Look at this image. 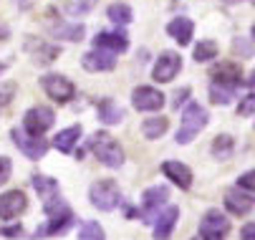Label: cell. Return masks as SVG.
Wrapping results in <instances>:
<instances>
[{
  "mask_svg": "<svg viewBox=\"0 0 255 240\" xmlns=\"http://www.w3.org/2000/svg\"><path fill=\"white\" fill-rule=\"evenodd\" d=\"M253 112H255V94H248L238 104V117H250Z\"/></svg>",
  "mask_w": 255,
  "mask_h": 240,
  "instance_id": "32",
  "label": "cell"
},
{
  "mask_svg": "<svg viewBox=\"0 0 255 240\" xmlns=\"http://www.w3.org/2000/svg\"><path fill=\"white\" fill-rule=\"evenodd\" d=\"M106 15H109V20L117 23V25H127V23H131V8H129L127 3H114V5H109Z\"/></svg>",
  "mask_w": 255,
  "mask_h": 240,
  "instance_id": "27",
  "label": "cell"
},
{
  "mask_svg": "<svg viewBox=\"0 0 255 240\" xmlns=\"http://www.w3.org/2000/svg\"><path fill=\"white\" fill-rule=\"evenodd\" d=\"M250 3H253V5H255V0H250Z\"/></svg>",
  "mask_w": 255,
  "mask_h": 240,
  "instance_id": "43",
  "label": "cell"
},
{
  "mask_svg": "<svg viewBox=\"0 0 255 240\" xmlns=\"http://www.w3.org/2000/svg\"><path fill=\"white\" fill-rule=\"evenodd\" d=\"M225 208L233 213V215H248L253 208H255V200L253 195H245L243 190L233 187L225 192Z\"/></svg>",
  "mask_w": 255,
  "mask_h": 240,
  "instance_id": "19",
  "label": "cell"
},
{
  "mask_svg": "<svg viewBox=\"0 0 255 240\" xmlns=\"http://www.w3.org/2000/svg\"><path fill=\"white\" fill-rule=\"evenodd\" d=\"M43 213L48 215V223H46V228H43V230H35V238L63 233V230L71 225V220H74V213H71V208H68V205H66L61 197H56V200L46 202V205H43Z\"/></svg>",
  "mask_w": 255,
  "mask_h": 240,
  "instance_id": "3",
  "label": "cell"
},
{
  "mask_svg": "<svg viewBox=\"0 0 255 240\" xmlns=\"http://www.w3.org/2000/svg\"><path fill=\"white\" fill-rule=\"evenodd\" d=\"M79 240H106V235H104V228L99 223L86 220L81 225V230H79Z\"/></svg>",
  "mask_w": 255,
  "mask_h": 240,
  "instance_id": "30",
  "label": "cell"
},
{
  "mask_svg": "<svg viewBox=\"0 0 255 240\" xmlns=\"http://www.w3.org/2000/svg\"><path fill=\"white\" fill-rule=\"evenodd\" d=\"M10 172H13V164L8 157H0V185H5L10 180Z\"/></svg>",
  "mask_w": 255,
  "mask_h": 240,
  "instance_id": "34",
  "label": "cell"
},
{
  "mask_svg": "<svg viewBox=\"0 0 255 240\" xmlns=\"http://www.w3.org/2000/svg\"><path fill=\"white\" fill-rule=\"evenodd\" d=\"M240 240H255V223L243 225V230H240Z\"/></svg>",
  "mask_w": 255,
  "mask_h": 240,
  "instance_id": "37",
  "label": "cell"
},
{
  "mask_svg": "<svg viewBox=\"0 0 255 240\" xmlns=\"http://www.w3.org/2000/svg\"><path fill=\"white\" fill-rule=\"evenodd\" d=\"M25 51L33 56L35 63H51V61H56L58 53H61L58 46L46 43V41H35V38H30V36H28V41H25Z\"/></svg>",
  "mask_w": 255,
  "mask_h": 240,
  "instance_id": "18",
  "label": "cell"
},
{
  "mask_svg": "<svg viewBox=\"0 0 255 240\" xmlns=\"http://www.w3.org/2000/svg\"><path fill=\"white\" fill-rule=\"evenodd\" d=\"M179 71H182V56L177 51H164V53H159V58L154 63L152 79L157 84H169Z\"/></svg>",
  "mask_w": 255,
  "mask_h": 240,
  "instance_id": "8",
  "label": "cell"
},
{
  "mask_svg": "<svg viewBox=\"0 0 255 240\" xmlns=\"http://www.w3.org/2000/svg\"><path fill=\"white\" fill-rule=\"evenodd\" d=\"M167 129H169L167 117H152V119H144V124H141V134L147 136V139H159Z\"/></svg>",
  "mask_w": 255,
  "mask_h": 240,
  "instance_id": "25",
  "label": "cell"
},
{
  "mask_svg": "<svg viewBox=\"0 0 255 240\" xmlns=\"http://www.w3.org/2000/svg\"><path fill=\"white\" fill-rule=\"evenodd\" d=\"M195 240H210V238H195Z\"/></svg>",
  "mask_w": 255,
  "mask_h": 240,
  "instance_id": "42",
  "label": "cell"
},
{
  "mask_svg": "<svg viewBox=\"0 0 255 240\" xmlns=\"http://www.w3.org/2000/svg\"><path fill=\"white\" fill-rule=\"evenodd\" d=\"M235 152V139L230 134H220V136H215V142H212V154L215 159H230Z\"/></svg>",
  "mask_w": 255,
  "mask_h": 240,
  "instance_id": "26",
  "label": "cell"
},
{
  "mask_svg": "<svg viewBox=\"0 0 255 240\" xmlns=\"http://www.w3.org/2000/svg\"><path fill=\"white\" fill-rule=\"evenodd\" d=\"M81 66L86 68V71H94V74H99V71H112V68L117 66V56H114V53H106V51L94 48V51L84 53Z\"/></svg>",
  "mask_w": 255,
  "mask_h": 240,
  "instance_id": "15",
  "label": "cell"
},
{
  "mask_svg": "<svg viewBox=\"0 0 255 240\" xmlns=\"http://www.w3.org/2000/svg\"><path fill=\"white\" fill-rule=\"evenodd\" d=\"M187 96H190V89H187V86H185V89H179V91H174V101H172V107H174V109H179V104H185Z\"/></svg>",
  "mask_w": 255,
  "mask_h": 240,
  "instance_id": "36",
  "label": "cell"
},
{
  "mask_svg": "<svg viewBox=\"0 0 255 240\" xmlns=\"http://www.w3.org/2000/svg\"><path fill=\"white\" fill-rule=\"evenodd\" d=\"M223 3H225V5H235V3H238V0H223Z\"/></svg>",
  "mask_w": 255,
  "mask_h": 240,
  "instance_id": "40",
  "label": "cell"
},
{
  "mask_svg": "<svg viewBox=\"0 0 255 240\" xmlns=\"http://www.w3.org/2000/svg\"><path fill=\"white\" fill-rule=\"evenodd\" d=\"M248 86H253V89H255V71L250 74V79H248Z\"/></svg>",
  "mask_w": 255,
  "mask_h": 240,
  "instance_id": "39",
  "label": "cell"
},
{
  "mask_svg": "<svg viewBox=\"0 0 255 240\" xmlns=\"http://www.w3.org/2000/svg\"><path fill=\"white\" fill-rule=\"evenodd\" d=\"M207 121H210L207 109L200 107V104H190L185 112H182V124L177 129V144H190L195 136L207 126Z\"/></svg>",
  "mask_w": 255,
  "mask_h": 240,
  "instance_id": "2",
  "label": "cell"
},
{
  "mask_svg": "<svg viewBox=\"0 0 255 240\" xmlns=\"http://www.w3.org/2000/svg\"><path fill=\"white\" fill-rule=\"evenodd\" d=\"M28 200L23 190H8L0 195V220H13L20 213H25Z\"/></svg>",
  "mask_w": 255,
  "mask_h": 240,
  "instance_id": "13",
  "label": "cell"
},
{
  "mask_svg": "<svg viewBox=\"0 0 255 240\" xmlns=\"http://www.w3.org/2000/svg\"><path fill=\"white\" fill-rule=\"evenodd\" d=\"M0 235L18 238V235H23V228H20V225H13V228H0Z\"/></svg>",
  "mask_w": 255,
  "mask_h": 240,
  "instance_id": "38",
  "label": "cell"
},
{
  "mask_svg": "<svg viewBox=\"0 0 255 240\" xmlns=\"http://www.w3.org/2000/svg\"><path fill=\"white\" fill-rule=\"evenodd\" d=\"M131 104L136 112H159L164 107V94L152 86H139L131 91Z\"/></svg>",
  "mask_w": 255,
  "mask_h": 240,
  "instance_id": "12",
  "label": "cell"
},
{
  "mask_svg": "<svg viewBox=\"0 0 255 240\" xmlns=\"http://www.w3.org/2000/svg\"><path fill=\"white\" fill-rule=\"evenodd\" d=\"M81 134H84L81 126L61 129V131L56 134V139H53V147H56L58 152H63V154H71V152H74V147H76V142L81 139Z\"/></svg>",
  "mask_w": 255,
  "mask_h": 240,
  "instance_id": "21",
  "label": "cell"
},
{
  "mask_svg": "<svg viewBox=\"0 0 255 240\" xmlns=\"http://www.w3.org/2000/svg\"><path fill=\"white\" fill-rule=\"evenodd\" d=\"M10 136H13L15 147H18L28 159H41V157L48 152V142L43 139V136H33V134H28L23 126H13Z\"/></svg>",
  "mask_w": 255,
  "mask_h": 240,
  "instance_id": "6",
  "label": "cell"
},
{
  "mask_svg": "<svg viewBox=\"0 0 255 240\" xmlns=\"http://www.w3.org/2000/svg\"><path fill=\"white\" fill-rule=\"evenodd\" d=\"M89 197H91L94 208H99V210H104V213H112L117 205L122 202V192H119V187H117L114 180H96V182L91 185Z\"/></svg>",
  "mask_w": 255,
  "mask_h": 240,
  "instance_id": "5",
  "label": "cell"
},
{
  "mask_svg": "<svg viewBox=\"0 0 255 240\" xmlns=\"http://www.w3.org/2000/svg\"><path fill=\"white\" fill-rule=\"evenodd\" d=\"M89 149L96 154V159L104 164V167H122L124 164V149L119 147V142L114 139L112 134H106V131H96L91 139H89Z\"/></svg>",
  "mask_w": 255,
  "mask_h": 240,
  "instance_id": "1",
  "label": "cell"
},
{
  "mask_svg": "<svg viewBox=\"0 0 255 240\" xmlns=\"http://www.w3.org/2000/svg\"><path fill=\"white\" fill-rule=\"evenodd\" d=\"M217 56V43L215 41H200L195 46V61L197 63H205V61H212Z\"/></svg>",
  "mask_w": 255,
  "mask_h": 240,
  "instance_id": "29",
  "label": "cell"
},
{
  "mask_svg": "<svg viewBox=\"0 0 255 240\" xmlns=\"http://www.w3.org/2000/svg\"><path fill=\"white\" fill-rule=\"evenodd\" d=\"M41 86L46 89V94L56 101V104H66V101H71V99H74V94H76V86L71 84L66 76H61V74L43 76L41 79Z\"/></svg>",
  "mask_w": 255,
  "mask_h": 240,
  "instance_id": "9",
  "label": "cell"
},
{
  "mask_svg": "<svg viewBox=\"0 0 255 240\" xmlns=\"http://www.w3.org/2000/svg\"><path fill=\"white\" fill-rule=\"evenodd\" d=\"M169 200V187L167 185H154L141 195V208H139V220L144 225H152L157 220V215L162 213V208Z\"/></svg>",
  "mask_w": 255,
  "mask_h": 240,
  "instance_id": "4",
  "label": "cell"
},
{
  "mask_svg": "<svg viewBox=\"0 0 255 240\" xmlns=\"http://www.w3.org/2000/svg\"><path fill=\"white\" fill-rule=\"evenodd\" d=\"M94 3H96V0H76V3H68L66 10L71 15H84V13H89L94 8Z\"/></svg>",
  "mask_w": 255,
  "mask_h": 240,
  "instance_id": "31",
  "label": "cell"
},
{
  "mask_svg": "<svg viewBox=\"0 0 255 240\" xmlns=\"http://www.w3.org/2000/svg\"><path fill=\"white\" fill-rule=\"evenodd\" d=\"M177 218H179V208H174V205H169V208H164L157 220L152 223L154 225V240H169L174 225H177Z\"/></svg>",
  "mask_w": 255,
  "mask_h": 240,
  "instance_id": "17",
  "label": "cell"
},
{
  "mask_svg": "<svg viewBox=\"0 0 255 240\" xmlns=\"http://www.w3.org/2000/svg\"><path fill=\"white\" fill-rule=\"evenodd\" d=\"M253 41H255V25H253Z\"/></svg>",
  "mask_w": 255,
  "mask_h": 240,
  "instance_id": "41",
  "label": "cell"
},
{
  "mask_svg": "<svg viewBox=\"0 0 255 240\" xmlns=\"http://www.w3.org/2000/svg\"><path fill=\"white\" fill-rule=\"evenodd\" d=\"M53 36L56 38H63V41H84V36H86V28L81 25V23H58V25H53Z\"/></svg>",
  "mask_w": 255,
  "mask_h": 240,
  "instance_id": "24",
  "label": "cell"
},
{
  "mask_svg": "<svg viewBox=\"0 0 255 240\" xmlns=\"http://www.w3.org/2000/svg\"><path fill=\"white\" fill-rule=\"evenodd\" d=\"M167 33L179 43V46H187L190 41H192V33H195V23L190 20V18H185V15H179V18H174L169 25H167Z\"/></svg>",
  "mask_w": 255,
  "mask_h": 240,
  "instance_id": "20",
  "label": "cell"
},
{
  "mask_svg": "<svg viewBox=\"0 0 255 240\" xmlns=\"http://www.w3.org/2000/svg\"><path fill=\"white\" fill-rule=\"evenodd\" d=\"M210 99H212V104H217V107H228L230 101L235 99V89L212 84V86H210Z\"/></svg>",
  "mask_w": 255,
  "mask_h": 240,
  "instance_id": "28",
  "label": "cell"
},
{
  "mask_svg": "<svg viewBox=\"0 0 255 240\" xmlns=\"http://www.w3.org/2000/svg\"><path fill=\"white\" fill-rule=\"evenodd\" d=\"M230 233V220L220 213V210H207L202 223H200V238H210V240H223Z\"/></svg>",
  "mask_w": 255,
  "mask_h": 240,
  "instance_id": "11",
  "label": "cell"
},
{
  "mask_svg": "<svg viewBox=\"0 0 255 240\" xmlns=\"http://www.w3.org/2000/svg\"><path fill=\"white\" fill-rule=\"evenodd\" d=\"M96 114H99V121H104V124H119L124 119V109L119 104H114L112 99H101L96 107Z\"/></svg>",
  "mask_w": 255,
  "mask_h": 240,
  "instance_id": "23",
  "label": "cell"
},
{
  "mask_svg": "<svg viewBox=\"0 0 255 240\" xmlns=\"http://www.w3.org/2000/svg\"><path fill=\"white\" fill-rule=\"evenodd\" d=\"M162 172L167 180H172L179 190H190L192 187V169L187 164H182V162H164L162 164Z\"/></svg>",
  "mask_w": 255,
  "mask_h": 240,
  "instance_id": "16",
  "label": "cell"
},
{
  "mask_svg": "<svg viewBox=\"0 0 255 240\" xmlns=\"http://www.w3.org/2000/svg\"><path fill=\"white\" fill-rule=\"evenodd\" d=\"M238 190H248L255 195V169H248L245 175L238 177Z\"/></svg>",
  "mask_w": 255,
  "mask_h": 240,
  "instance_id": "33",
  "label": "cell"
},
{
  "mask_svg": "<svg viewBox=\"0 0 255 240\" xmlns=\"http://www.w3.org/2000/svg\"><path fill=\"white\" fill-rule=\"evenodd\" d=\"M13 94H15V84H3V86H0V107L10 104Z\"/></svg>",
  "mask_w": 255,
  "mask_h": 240,
  "instance_id": "35",
  "label": "cell"
},
{
  "mask_svg": "<svg viewBox=\"0 0 255 240\" xmlns=\"http://www.w3.org/2000/svg\"><path fill=\"white\" fill-rule=\"evenodd\" d=\"M94 48L117 56V53H124L129 48V38H127V33H122V30H104V33H96Z\"/></svg>",
  "mask_w": 255,
  "mask_h": 240,
  "instance_id": "14",
  "label": "cell"
},
{
  "mask_svg": "<svg viewBox=\"0 0 255 240\" xmlns=\"http://www.w3.org/2000/svg\"><path fill=\"white\" fill-rule=\"evenodd\" d=\"M53 119H56L53 109H48V107H33L23 117V129L28 134H33V136H43L53 126Z\"/></svg>",
  "mask_w": 255,
  "mask_h": 240,
  "instance_id": "7",
  "label": "cell"
},
{
  "mask_svg": "<svg viewBox=\"0 0 255 240\" xmlns=\"http://www.w3.org/2000/svg\"><path fill=\"white\" fill-rule=\"evenodd\" d=\"M210 79L217 86H228V89H238L243 84V68L235 61H223L210 68Z\"/></svg>",
  "mask_w": 255,
  "mask_h": 240,
  "instance_id": "10",
  "label": "cell"
},
{
  "mask_svg": "<svg viewBox=\"0 0 255 240\" xmlns=\"http://www.w3.org/2000/svg\"><path fill=\"white\" fill-rule=\"evenodd\" d=\"M33 190L38 192V197L43 200V205L51 202V200H56V197H61L58 182L51 180V177H46V175H33Z\"/></svg>",
  "mask_w": 255,
  "mask_h": 240,
  "instance_id": "22",
  "label": "cell"
}]
</instances>
